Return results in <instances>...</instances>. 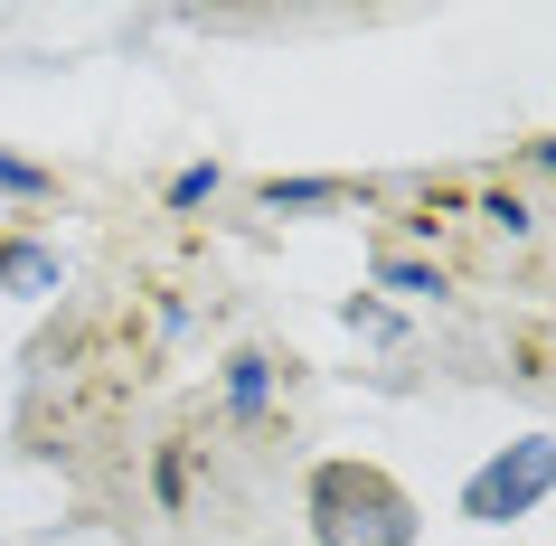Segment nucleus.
Wrapping results in <instances>:
<instances>
[{"instance_id":"1","label":"nucleus","mask_w":556,"mask_h":546,"mask_svg":"<svg viewBox=\"0 0 556 546\" xmlns=\"http://www.w3.org/2000/svg\"><path fill=\"white\" fill-rule=\"evenodd\" d=\"M312 537L321 546H415V499L378 461H321L312 471Z\"/></svg>"},{"instance_id":"2","label":"nucleus","mask_w":556,"mask_h":546,"mask_svg":"<svg viewBox=\"0 0 556 546\" xmlns=\"http://www.w3.org/2000/svg\"><path fill=\"white\" fill-rule=\"evenodd\" d=\"M547 490H556V443H547V433H528V443H509L500 461H481V471L463 481V518L509 528V518H528Z\"/></svg>"},{"instance_id":"3","label":"nucleus","mask_w":556,"mask_h":546,"mask_svg":"<svg viewBox=\"0 0 556 546\" xmlns=\"http://www.w3.org/2000/svg\"><path fill=\"white\" fill-rule=\"evenodd\" d=\"M0 283L10 292H58V255L29 245V236H0Z\"/></svg>"},{"instance_id":"4","label":"nucleus","mask_w":556,"mask_h":546,"mask_svg":"<svg viewBox=\"0 0 556 546\" xmlns=\"http://www.w3.org/2000/svg\"><path fill=\"white\" fill-rule=\"evenodd\" d=\"M264 396H274L264 358H227V405H236V415H264Z\"/></svg>"},{"instance_id":"5","label":"nucleus","mask_w":556,"mask_h":546,"mask_svg":"<svg viewBox=\"0 0 556 546\" xmlns=\"http://www.w3.org/2000/svg\"><path fill=\"white\" fill-rule=\"evenodd\" d=\"M264 199L274 207H321V199H340V179H274Z\"/></svg>"},{"instance_id":"6","label":"nucleus","mask_w":556,"mask_h":546,"mask_svg":"<svg viewBox=\"0 0 556 546\" xmlns=\"http://www.w3.org/2000/svg\"><path fill=\"white\" fill-rule=\"evenodd\" d=\"M207 189H217V170H179V179H170V207H199Z\"/></svg>"},{"instance_id":"7","label":"nucleus","mask_w":556,"mask_h":546,"mask_svg":"<svg viewBox=\"0 0 556 546\" xmlns=\"http://www.w3.org/2000/svg\"><path fill=\"white\" fill-rule=\"evenodd\" d=\"M0 189H48V170H29V161H0Z\"/></svg>"}]
</instances>
